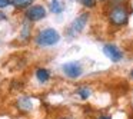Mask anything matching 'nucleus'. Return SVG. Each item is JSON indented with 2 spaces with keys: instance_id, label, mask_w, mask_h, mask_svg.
<instances>
[{
  "instance_id": "obj_3",
  "label": "nucleus",
  "mask_w": 133,
  "mask_h": 119,
  "mask_svg": "<svg viewBox=\"0 0 133 119\" xmlns=\"http://www.w3.org/2000/svg\"><path fill=\"white\" fill-rule=\"evenodd\" d=\"M87 20H89V15H87V13H80V15L70 23V26L66 29V36H69V37H76V36H79L83 32L84 27H86Z\"/></svg>"
},
{
  "instance_id": "obj_19",
  "label": "nucleus",
  "mask_w": 133,
  "mask_h": 119,
  "mask_svg": "<svg viewBox=\"0 0 133 119\" xmlns=\"http://www.w3.org/2000/svg\"><path fill=\"white\" fill-rule=\"evenodd\" d=\"M102 2H104V0H102Z\"/></svg>"
},
{
  "instance_id": "obj_15",
  "label": "nucleus",
  "mask_w": 133,
  "mask_h": 119,
  "mask_svg": "<svg viewBox=\"0 0 133 119\" xmlns=\"http://www.w3.org/2000/svg\"><path fill=\"white\" fill-rule=\"evenodd\" d=\"M0 20H6V15L3 13V10H0Z\"/></svg>"
},
{
  "instance_id": "obj_16",
  "label": "nucleus",
  "mask_w": 133,
  "mask_h": 119,
  "mask_svg": "<svg viewBox=\"0 0 133 119\" xmlns=\"http://www.w3.org/2000/svg\"><path fill=\"white\" fill-rule=\"evenodd\" d=\"M97 119H112V116H109V115H102V116H99Z\"/></svg>"
},
{
  "instance_id": "obj_1",
  "label": "nucleus",
  "mask_w": 133,
  "mask_h": 119,
  "mask_svg": "<svg viewBox=\"0 0 133 119\" xmlns=\"http://www.w3.org/2000/svg\"><path fill=\"white\" fill-rule=\"evenodd\" d=\"M33 40H35V45L39 47H43V49L44 47H52L60 42V33L52 27H44L36 33Z\"/></svg>"
},
{
  "instance_id": "obj_2",
  "label": "nucleus",
  "mask_w": 133,
  "mask_h": 119,
  "mask_svg": "<svg viewBox=\"0 0 133 119\" xmlns=\"http://www.w3.org/2000/svg\"><path fill=\"white\" fill-rule=\"evenodd\" d=\"M110 24L116 27H122L129 22V12L123 4H115V6L110 9L109 15H107Z\"/></svg>"
},
{
  "instance_id": "obj_10",
  "label": "nucleus",
  "mask_w": 133,
  "mask_h": 119,
  "mask_svg": "<svg viewBox=\"0 0 133 119\" xmlns=\"http://www.w3.org/2000/svg\"><path fill=\"white\" fill-rule=\"evenodd\" d=\"M36 0H12L10 4L17 10H26V9H29L30 6H33Z\"/></svg>"
},
{
  "instance_id": "obj_5",
  "label": "nucleus",
  "mask_w": 133,
  "mask_h": 119,
  "mask_svg": "<svg viewBox=\"0 0 133 119\" xmlns=\"http://www.w3.org/2000/svg\"><path fill=\"white\" fill-rule=\"evenodd\" d=\"M62 72L70 79H77V78H80L82 73H83V66H82L80 62H76V60L66 62V63L62 66Z\"/></svg>"
},
{
  "instance_id": "obj_4",
  "label": "nucleus",
  "mask_w": 133,
  "mask_h": 119,
  "mask_svg": "<svg viewBox=\"0 0 133 119\" xmlns=\"http://www.w3.org/2000/svg\"><path fill=\"white\" fill-rule=\"evenodd\" d=\"M47 10L44 6L42 4H33L29 9L24 10V20L30 22V23H36V22H40L46 17Z\"/></svg>"
},
{
  "instance_id": "obj_6",
  "label": "nucleus",
  "mask_w": 133,
  "mask_h": 119,
  "mask_svg": "<svg viewBox=\"0 0 133 119\" xmlns=\"http://www.w3.org/2000/svg\"><path fill=\"white\" fill-rule=\"evenodd\" d=\"M103 53H104L106 58H109L110 60L115 62V63H117V62H120L122 59H123V52L113 43H106L103 46Z\"/></svg>"
},
{
  "instance_id": "obj_11",
  "label": "nucleus",
  "mask_w": 133,
  "mask_h": 119,
  "mask_svg": "<svg viewBox=\"0 0 133 119\" xmlns=\"http://www.w3.org/2000/svg\"><path fill=\"white\" fill-rule=\"evenodd\" d=\"M76 93H77V96L80 99H89L90 95H92V89H90L87 85H82V86L77 87V90H76Z\"/></svg>"
},
{
  "instance_id": "obj_17",
  "label": "nucleus",
  "mask_w": 133,
  "mask_h": 119,
  "mask_svg": "<svg viewBox=\"0 0 133 119\" xmlns=\"http://www.w3.org/2000/svg\"><path fill=\"white\" fill-rule=\"evenodd\" d=\"M59 119H73V118H69V116H62V118H59Z\"/></svg>"
},
{
  "instance_id": "obj_7",
  "label": "nucleus",
  "mask_w": 133,
  "mask_h": 119,
  "mask_svg": "<svg viewBox=\"0 0 133 119\" xmlns=\"http://www.w3.org/2000/svg\"><path fill=\"white\" fill-rule=\"evenodd\" d=\"M16 106L22 112H32L33 110V99L30 96H20L16 102Z\"/></svg>"
},
{
  "instance_id": "obj_18",
  "label": "nucleus",
  "mask_w": 133,
  "mask_h": 119,
  "mask_svg": "<svg viewBox=\"0 0 133 119\" xmlns=\"http://www.w3.org/2000/svg\"><path fill=\"white\" fill-rule=\"evenodd\" d=\"M130 78H132V79H133V69H132V70H130Z\"/></svg>"
},
{
  "instance_id": "obj_13",
  "label": "nucleus",
  "mask_w": 133,
  "mask_h": 119,
  "mask_svg": "<svg viewBox=\"0 0 133 119\" xmlns=\"http://www.w3.org/2000/svg\"><path fill=\"white\" fill-rule=\"evenodd\" d=\"M82 3V6L86 7V9H93L96 6V0H79Z\"/></svg>"
},
{
  "instance_id": "obj_12",
  "label": "nucleus",
  "mask_w": 133,
  "mask_h": 119,
  "mask_svg": "<svg viewBox=\"0 0 133 119\" xmlns=\"http://www.w3.org/2000/svg\"><path fill=\"white\" fill-rule=\"evenodd\" d=\"M32 23L30 22H24V24H23V29H22V32H20V39H23L24 42H27L30 39V35H32Z\"/></svg>"
},
{
  "instance_id": "obj_14",
  "label": "nucleus",
  "mask_w": 133,
  "mask_h": 119,
  "mask_svg": "<svg viewBox=\"0 0 133 119\" xmlns=\"http://www.w3.org/2000/svg\"><path fill=\"white\" fill-rule=\"evenodd\" d=\"M10 2L12 0H0V10L6 9L7 6H10Z\"/></svg>"
},
{
  "instance_id": "obj_9",
  "label": "nucleus",
  "mask_w": 133,
  "mask_h": 119,
  "mask_svg": "<svg viewBox=\"0 0 133 119\" xmlns=\"http://www.w3.org/2000/svg\"><path fill=\"white\" fill-rule=\"evenodd\" d=\"M49 9L53 15H62L64 12V2L63 0H50L49 3Z\"/></svg>"
},
{
  "instance_id": "obj_8",
  "label": "nucleus",
  "mask_w": 133,
  "mask_h": 119,
  "mask_svg": "<svg viewBox=\"0 0 133 119\" xmlns=\"http://www.w3.org/2000/svg\"><path fill=\"white\" fill-rule=\"evenodd\" d=\"M35 76H36V79H37L39 83L44 85V83H47V82L50 80V78H52V73H50V70L46 69V67H39V69H36Z\"/></svg>"
}]
</instances>
